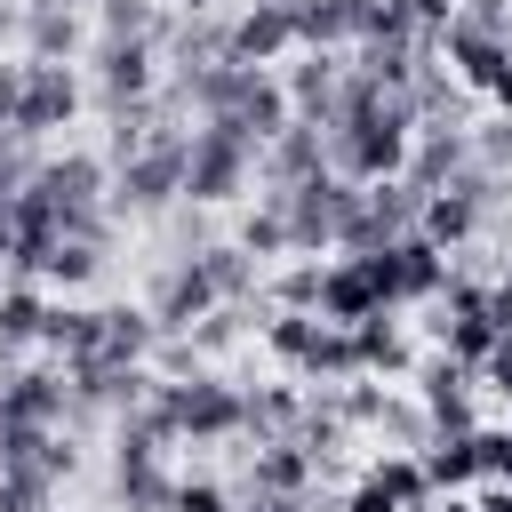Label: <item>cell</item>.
Returning <instances> with one entry per match:
<instances>
[{
  "label": "cell",
  "instance_id": "cell-1",
  "mask_svg": "<svg viewBox=\"0 0 512 512\" xmlns=\"http://www.w3.org/2000/svg\"><path fill=\"white\" fill-rule=\"evenodd\" d=\"M256 160H264V152H256L240 128L192 120V128H184V200H192V208H232V200H248Z\"/></svg>",
  "mask_w": 512,
  "mask_h": 512
},
{
  "label": "cell",
  "instance_id": "cell-2",
  "mask_svg": "<svg viewBox=\"0 0 512 512\" xmlns=\"http://www.w3.org/2000/svg\"><path fill=\"white\" fill-rule=\"evenodd\" d=\"M264 200H272L280 224H288V256H328V248H344V232H352L360 184H344L336 168H320V176H304V184H288V192H264Z\"/></svg>",
  "mask_w": 512,
  "mask_h": 512
},
{
  "label": "cell",
  "instance_id": "cell-3",
  "mask_svg": "<svg viewBox=\"0 0 512 512\" xmlns=\"http://www.w3.org/2000/svg\"><path fill=\"white\" fill-rule=\"evenodd\" d=\"M24 192H32L64 232L112 224V168H104L96 152H48V160L24 176Z\"/></svg>",
  "mask_w": 512,
  "mask_h": 512
},
{
  "label": "cell",
  "instance_id": "cell-4",
  "mask_svg": "<svg viewBox=\"0 0 512 512\" xmlns=\"http://www.w3.org/2000/svg\"><path fill=\"white\" fill-rule=\"evenodd\" d=\"M168 208H184V120H168L112 168V216H168Z\"/></svg>",
  "mask_w": 512,
  "mask_h": 512
},
{
  "label": "cell",
  "instance_id": "cell-5",
  "mask_svg": "<svg viewBox=\"0 0 512 512\" xmlns=\"http://www.w3.org/2000/svg\"><path fill=\"white\" fill-rule=\"evenodd\" d=\"M368 272H376V296H384V312L432 304V296L448 288V256H440V248H432L424 232H408V240L376 248V256H368Z\"/></svg>",
  "mask_w": 512,
  "mask_h": 512
},
{
  "label": "cell",
  "instance_id": "cell-6",
  "mask_svg": "<svg viewBox=\"0 0 512 512\" xmlns=\"http://www.w3.org/2000/svg\"><path fill=\"white\" fill-rule=\"evenodd\" d=\"M88 80L104 112L160 96V40H88Z\"/></svg>",
  "mask_w": 512,
  "mask_h": 512
},
{
  "label": "cell",
  "instance_id": "cell-7",
  "mask_svg": "<svg viewBox=\"0 0 512 512\" xmlns=\"http://www.w3.org/2000/svg\"><path fill=\"white\" fill-rule=\"evenodd\" d=\"M80 96H88V88H80L72 64H32V56H24V88H16V120H8V128H16L24 144H40V136H56V128L80 120Z\"/></svg>",
  "mask_w": 512,
  "mask_h": 512
},
{
  "label": "cell",
  "instance_id": "cell-8",
  "mask_svg": "<svg viewBox=\"0 0 512 512\" xmlns=\"http://www.w3.org/2000/svg\"><path fill=\"white\" fill-rule=\"evenodd\" d=\"M416 216H424V192H416L408 176H392V184H360V208H352V232H344L336 256H376V248L408 240Z\"/></svg>",
  "mask_w": 512,
  "mask_h": 512
},
{
  "label": "cell",
  "instance_id": "cell-9",
  "mask_svg": "<svg viewBox=\"0 0 512 512\" xmlns=\"http://www.w3.org/2000/svg\"><path fill=\"white\" fill-rule=\"evenodd\" d=\"M0 472L24 480V488H40V496H56L80 472L72 432H56V424H0Z\"/></svg>",
  "mask_w": 512,
  "mask_h": 512
},
{
  "label": "cell",
  "instance_id": "cell-10",
  "mask_svg": "<svg viewBox=\"0 0 512 512\" xmlns=\"http://www.w3.org/2000/svg\"><path fill=\"white\" fill-rule=\"evenodd\" d=\"M432 56L448 64V80H456V88H480V96H488L512 48H504V24H488V16H464V8H456V16L440 24V40H432Z\"/></svg>",
  "mask_w": 512,
  "mask_h": 512
},
{
  "label": "cell",
  "instance_id": "cell-11",
  "mask_svg": "<svg viewBox=\"0 0 512 512\" xmlns=\"http://www.w3.org/2000/svg\"><path fill=\"white\" fill-rule=\"evenodd\" d=\"M144 312H152V328H160V336H184L192 320H208V312H216V288H208L200 256H168V264L152 272V296H144Z\"/></svg>",
  "mask_w": 512,
  "mask_h": 512
},
{
  "label": "cell",
  "instance_id": "cell-12",
  "mask_svg": "<svg viewBox=\"0 0 512 512\" xmlns=\"http://www.w3.org/2000/svg\"><path fill=\"white\" fill-rule=\"evenodd\" d=\"M280 88H288V112H296L304 128H328V112H336V96H344V56H336V48H296L288 72H280Z\"/></svg>",
  "mask_w": 512,
  "mask_h": 512
},
{
  "label": "cell",
  "instance_id": "cell-13",
  "mask_svg": "<svg viewBox=\"0 0 512 512\" xmlns=\"http://www.w3.org/2000/svg\"><path fill=\"white\" fill-rule=\"evenodd\" d=\"M416 408H424L432 432H480V416H472V368H456L448 352H432L416 368Z\"/></svg>",
  "mask_w": 512,
  "mask_h": 512
},
{
  "label": "cell",
  "instance_id": "cell-14",
  "mask_svg": "<svg viewBox=\"0 0 512 512\" xmlns=\"http://www.w3.org/2000/svg\"><path fill=\"white\" fill-rule=\"evenodd\" d=\"M464 168H472V136H464L456 120H424L416 144H408V168H400V176H408L416 192H440V184H456Z\"/></svg>",
  "mask_w": 512,
  "mask_h": 512
},
{
  "label": "cell",
  "instance_id": "cell-15",
  "mask_svg": "<svg viewBox=\"0 0 512 512\" xmlns=\"http://www.w3.org/2000/svg\"><path fill=\"white\" fill-rule=\"evenodd\" d=\"M312 312H320V320H336V328H352V320L384 312L368 256H320V304H312Z\"/></svg>",
  "mask_w": 512,
  "mask_h": 512
},
{
  "label": "cell",
  "instance_id": "cell-16",
  "mask_svg": "<svg viewBox=\"0 0 512 512\" xmlns=\"http://www.w3.org/2000/svg\"><path fill=\"white\" fill-rule=\"evenodd\" d=\"M80 48H88L80 0H24V56L32 64H72Z\"/></svg>",
  "mask_w": 512,
  "mask_h": 512
},
{
  "label": "cell",
  "instance_id": "cell-17",
  "mask_svg": "<svg viewBox=\"0 0 512 512\" xmlns=\"http://www.w3.org/2000/svg\"><path fill=\"white\" fill-rule=\"evenodd\" d=\"M296 56V16L288 8H272V0H248L240 16H232V64H288Z\"/></svg>",
  "mask_w": 512,
  "mask_h": 512
},
{
  "label": "cell",
  "instance_id": "cell-18",
  "mask_svg": "<svg viewBox=\"0 0 512 512\" xmlns=\"http://www.w3.org/2000/svg\"><path fill=\"white\" fill-rule=\"evenodd\" d=\"M104 264H112V224H88V232H64L56 248H48V264H40V288H88V280H104Z\"/></svg>",
  "mask_w": 512,
  "mask_h": 512
},
{
  "label": "cell",
  "instance_id": "cell-19",
  "mask_svg": "<svg viewBox=\"0 0 512 512\" xmlns=\"http://www.w3.org/2000/svg\"><path fill=\"white\" fill-rule=\"evenodd\" d=\"M352 368H360V376H408V368H416V336L400 328V312L352 320Z\"/></svg>",
  "mask_w": 512,
  "mask_h": 512
},
{
  "label": "cell",
  "instance_id": "cell-20",
  "mask_svg": "<svg viewBox=\"0 0 512 512\" xmlns=\"http://www.w3.org/2000/svg\"><path fill=\"white\" fill-rule=\"evenodd\" d=\"M248 496H312V456L296 448V440H248Z\"/></svg>",
  "mask_w": 512,
  "mask_h": 512
},
{
  "label": "cell",
  "instance_id": "cell-21",
  "mask_svg": "<svg viewBox=\"0 0 512 512\" xmlns=\"http://www.w3.org/2000/svg\"><path fill=\"white\" fill-rule=\"evenodd\" d=\"M48 328V288L40 280H0V376L16 368V352H32Z\"/></svg>",
  "mask_w": 512,
  "mask_h": 512
},
{
  "label": "cell",
  "instance_id": "cell-22",
  "mask_svg": "<svg viewBox=\"0 0 512 512\" xmlns=\"http://www.w3.org/2000/svg\"><path fill=\"white\" fill-rule=\"evenodd\" d=\"M40 344H48L64 368H88V360H104V304H48V328H40Z\"/></svg>",
  "mask_w": 512,
  "mask_h": 512
},
{
  "label": "cell",
  "instance_id": "cell-23",
  "mask_svg": "<svg viewBox=\"0 0 512 512\" xmlns=\"http://www.w3.org/2000/svg\"><path fill=\"white\" fill-rule=\"evenodd\" d=\"M416 464H424V488H432V496H472V488H480L472 432H432V440L416 448Z\"/></svg>",
  "mask_w": 512,
  "mask_h": 512
},
{
  "label": "cell",
  "instance_id": "cell-24",
  "mask_svg": "<svg viewBox=\"0 0 512 512\" xmlns=\"http://www.w3.org/2000/svg\"><path fill=\"white\" fill-rule=\"evenodd\" d=\"M360 480L368 488H384L400 512H432V488H424V464L408 456V448H384V456H368L360 464Z\"/></svg>",
  "mask_w": 512,
  "mask_h": 512
},
{
  "label": "cell",
  "instance_id": "cell-25",
  "mask_svg": "<svg viewBox=\"0 0 512 512\" xmlns=\"http://www.w3.org/2000/svg\"><path fill=\"white\" fill-rule=\"evenodd\" d=\"M360 40V0H304L296 8V48H352Z\"/></svg>",
  "mask_w": 512,
  "mask_h": 512
},
{
  "label": "cell",
  "instance_id": "cell-26",
  "mask_svg": "<svg viewBox=\"0 0 512 512\" xmlns=\"http://www.w3.org/2000/svg\"><path fill=\"white\" fill-rule=\"evenodd\" d=\"M200 272H208L216 304H248V296L264 288V264H256V256H240L232 240H208V248H200Z\"/></svg>",
  "mask_w": 512,
  "mask_h": 512
},
{
  "label": "cell",
  "instance_id": "cell-27",
  "mask_svg": "<svg viewBox=\"0 0 512 512\" xmlns=\"http://www.w3.org/2000/svg\"><path fill=\"white\" fill-rule=\"evenodd\" d=\"M296 416H304V392H296V384H264V392H248V424H240V440H288Z\"/></svg>",
  "mask_w": 512,
  "mask_h": 512
},
{
  "label": "cell",
  "instance_id": "cell-28",
  "mask_svg": "<svg viewBox=\"0 0 512 512\" xmlns=\"http://www.w3.org/2000/svg\"><path fill=\"white\" fill-rule=\"evenodd\" d=\"M168 8L160 0H96V40H160Z\"/></svg>",
  "mask_w": 512,
  "mask_h": 512
},
{
  "label": "cell",
  "instance_id": "cell-29",
  "mask_svg": "<svg viewBox=\"0 0 512 512\" xmlns=\"http://www.w3.org/2000/svg\"><path fill=\"white\" fill-rule=\"evenodd\" d=\"M232 248H240V256H256V264H272V256H288V224H280V208H272V200H256V208L240 216V232H232Z\"/></svg>",
  "mask_w": 512,
  "mask_h": 512
},
{
  "label": "cell",
  "instance_id": "cell-30",
  "mask_svg": "<svg viewBox=\"0 0 512 512\" xmlns=\"http://www.w3.org/2000/svg\"><path fill=\"white\" fill-rule=\"evenodd\" d=\"M264 312H312L320 304V256H304V264H288V272H272L264 280Z\"/></svg>",
  "mask_w": 512,
  "mask_h": 512
},
{
  "label": "cell",
  "instance_id": "cell-31",
  "mask_svg": "<svg viewBox=\"0 0 512 512\" xmlns=\"http://www.w3.org/2000/svg\"><path fill=\"white\" fill-rule=\"evenodd\" d=\"M464 136H472V168L512 176V112H496V120H480V128H464Z\"/></svg>",
  "mask_w": 512,
  "mask_h": 512
},
{
  "label": "cell",
  "instance_id": "cell-32",
  "mask_svg": "<svg viewBox=\"0 0 512 512\" xmlns=\"http://www.w3.org/2000/svg\"><path fill=\"white\" fill-rule=\"evenodd\" d=\"M472 456H480V480L512 488V424H480L472 432Z\"/></svg>",
  "mask_w": 512,
  "mask_h": 512
},
{
  "label": "cell",
  "instance_id": "cell-33",
  "mask_svg": "<svg viewBox=\"0 0 512 512\" xmlns=\"http://www.w3.org/2000/svg\"><path fill=\"white\" fill-rule=\"evenodd\" d=\"M168 512H240V496L224 488V480H176V496H168Z\"/></svg>",
  "mask_w": 512,
  "mask_h": 512
},
{
  "label": "cell",
  "instance_id": "cell-34",
  "mask_svg": "<svg viewBox=\"0 0 512 512\" xmlns=\"http://www.w3.org/2000/svg\"><path fill=\"white\" fill-rule=\"evenodd\" d=\"M472 384H488V392H496V400H512V328H504V336H496V344H488V360H480V368H472Z\"/></svg>",
  "mask_w": 512,
  "mask_h": 512
},
{
  "label": "cell",
  "instance_id": "cell-35",
  "mask_svg": "<svg viewBox=\"0 0 512 512\" xmlns=\"http://www.w3.org/2000/svg\"><path fill=\"white\" fill-rule=\"evenodd\" d=\"M480 312H488V328H496V336L512 328V272H496V280L480 288Z\"/></svg>",
  "mask_w": 512,
  "mask_h": 512
},
{
  "label": "cell",
  "instance_id": "cell-36",
  "mask_svg": "<svg viewBox=\"0 0 512 512\" xmlns=\"http://www.w3.org/2000/svg\"><path fill=\"white\" fill-rule=\"evenodd\" d=\"M0 512H56V496H40V488H24V480L0 472Z\"/></svg>",
  "mask_w": 512,
  "mask_h": 512
},
{
  "label": "cell",
  "instance_id": "cell-37",
  "mask_svg": "<svg viewBox=\"0 0 512 512\" xmlns=\"http://www.w3.org/2000/svg\"><path fill=\"white\" fill-rule=\"evenodd\" d=\"M344 512H400V504H392L384 488H368V480H352V488H344Z\"/></svg>",
  "mask_w": 512,
  "mask_h": 512
},
{
  "label": "cell",
  "instance_id": "cell-38",
  "mask_svg": "<svg viewBox=\"0 0 512 512\" xmlns=\"http://www.w3.org/2000/svg\"><path fill=\"white\" fill-rule=\"evenodd\" d=\"M8 48H24V0H0V64Z\"/></svg>",
  "mask_w": 512,
  "mask_h": 512
},
{
  "label": "cell",
  "instance_id": "cell-39",
  "mask_svg": "<svg viewBox=\"0 0 512 512\" xmlns=\"http://www.w3.org/2000/svg\"><path fill=\"white\" fill-rule=\"evenodd\" d=\"M16 88H24V56H16V64H0V128L16 120Z\"/></svg>",
  "mask_w": 512,
  "mask_h": 512
},
{
  "label": "cell",
  "instance_id": "cell-40",
  "mask_svg": "<svg viewBox=\"0 0 512 512\" xmlns=\"http://www.w3.org/2000/svg\"><path fill=\"white\" fill-rule=\"evenodd\" d=\"M472 512H512V488H496V480H480V488H472Z\"/></svg>",
  "mask_w": 512,
  "mask_h": 512
},
{
  "label": "cell",
  "instance_id": "cell-41",
  "mask_svg": "<svg viewBox=\"0 0 512 512\" xmlns=\"http://www.w3.org/2000/svg\"><path fill=\"white\" fill-rule=\"evenodd\" d=\"M488 96H496V112H512V56H504V72H496V88H488Z\"/></svg>",
  "mask_w": 512,
  "mask_h": 512
},
{
  "label": "cell",
  "instance_id": "cell-42",
  "mask_svg": "<svg viewBox=\"0 0 512 512\" xmlns=\"http://www.w3.org/2000/svg\"><path fill=\"white\" fill-rule=\"evenodd\" d=\"M432 512H472V496H432Z\"/></svg>",
  "mask_w": 512,
  "mask_h": 512
},
{
  "label": "cell",
  "instance_id": "cell-43",
  "mask_svg": "<svg viewBox=\"0 0 512 512\" xmlns=\"http://www.w3.org/2000/svg\"><path fill=\"white\" fill-rule=\"evenodd\" d=\"M272 8H288V16H296V8H304V0H272Z\"/></svg>",
  "mask_w": 512,
  "mask_h": 512
}]
</instances>
